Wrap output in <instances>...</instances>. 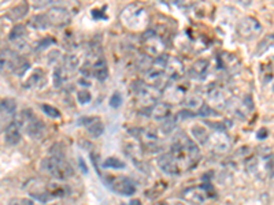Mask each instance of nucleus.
<instances>
[{
	"label": "nucleus",
	"instance_id": "bb28decb",
	"mask_svg": "<svg viewBox=\"0 0 274 205\" xmlns=\"http://www.w3.org/2000/svg\"><path fill=\"white\" fill-rule=\"evenodd\" d=\"M29 25L34 27V29H40L41 30V29H47L49 26V21L47 15H36L30 19Z\"/></svg>",
	"mask_w": 274,
	"mask_h": 205
},
{
	"label": "nucleus",
	"instance_id": "6e6552de",
	"mask_svg": "<svg viewBox=\"0 0 274 205\" xmlns=\"http://www.w3.org/2000/svg\"><path fill=\"white\" fill-rule=\"evenodd\" d=\"M16 111V103L14 99H3L0 101V127L10 125L12 116Z\"/></svg>",
	"mask_w": 274,
	"mask_h": 205
},
{
	"label": "nucleus",
	"instance_id": "f8f14e48",
	"mask_svg": "<svg viewBox=\"0 0 274 205\" xmlns=\"http://www.w3.org/2000/svg\"><path fill=\"white\" fill-rule=\"evenodd\" d=\"M209 142H211V148L217 153H226L231 149V140L225 132H217L214 136H210Z\"/></svg>",
	"mask_w": 274,
	"mask_h": 205
},
{
	"label": "nucleus",
	"instance_id": "6ab92c4d",
	"mask_svg": "<svg viewBox=\"0 0 274 205\" xmlns=\"http://www.w3.org/2000/svg\"><path fill=\"white\" fill-rule=\"evenodd\" d=\"M207 70H209V60L200 59V60L192 64V67L189 70V74H191L192 78L202 79L206 75V73H207Z\"/></svg>",
	"mask_w": 274,
	"mask_h": 205
},
{
	"label": "nucleus",
	"instance_id": "f03ea898",
	"mask_svg": "<svg viewBox=\"0 0 274 205\" xmlns=\"http://www.w3.org/2000/svg\"><path fill=\"white\" fill-rule=\"evenodd\" d=\"M41 170L56 181H66L74 175V169L70 166L69 162H66L65 158L49 156L44 159L41 162Z\"/></svg>",
	"mask_w": 274,
	"mask_h": 205
},
{
	"label": "nucleus",
	"instance_id": "c756f323",
	"mask_svg": "<svg viewBox=\"0 0 274 205\" xmlns=\"http://www.w3.org/2000/svg\"><path fill=\"white\" fill-rule=\"evenodd\" d=\"M26 34V29H25V26H22V25H16L12 30L10 32V40H21L22 37Z\"/></svg>",
	"mask_w": 274,
	"mask_h": 205
},
{
	"label": "nucleus",
	"instance_id": "423d86ee",
	"mask_svg": "<svg viewBox=\"0 0 274 205\" xmlns=\"http://www.w3.org/2000/svg\"><path fill=\"white\" fill-rule=\"evenodd\" d=\"M236 30L239 37H242L243 40H253L262 32V26L254 16H246L237 23Z\"/></svg>",
	"mask_w": 274,
	"mask_h": 205
},
{
	"label": "nucleus",
	"instance_id": "5701e85b",
	"mask_svg": "<svg viewBox=\"0 0 274 205\" xmlns=\"http://www.w3.org/2000/svg\"><path fill=\"white\" fill-rule=\"evenodd\" d=\"M191 133H192V136L195 137V140L198 142H200V144H207V142H209L210 134L203 126L196 125V126H194L191 129Z\"/></svg>",
	"mask_w": 274,
	"mask_h": 205
},
{
	"label": "nucleus",
	"instance_id": "f3484780",
	"mask_svg": "<svg viewBox=\"0 0 274 205\" xmlns=\"http://www.w3.org/2000/svg\"><path fill=\"white\" fill-rule=\"evenodd\" d=\"M82 121H84L82 123L85 125L86 130L89 132L92 137L97 138L104 133V125L100 122L99 118H84Z\"/></svg>",
	"mask_w": 274,
	"mask_h": 205
},
{
	"label": "nucleus",
	"instance_id": "20e7f679",
	"mask_svg": "<svg viewBox=\"0 0 274 205\" xmlns=\"http://www.w3.org/2000/svg\"><path fill=\"white\" fill-rule=\"evenodd\" d=\"M121 18H122L125 26L135 29V30L144 27L145 23H147V12L141 5L137 4H132L129 7H126Z\"/></svg>",
	"mask_w": 274,
	"mask_h": 205
},
{
	"label": "nucleus",
	"instance_id": "b1692460",
	"mask_svg": "<svg viewBox=\"0 0 274 205\" xmlns=\"http://www.w3.org/2000/svg\"><path fill=\"white\" fill-rule=\"evenodd\" d=\"M78 67H80V58L74 53L67 55L65 58V63H63V70H66L67 73H74Z\"/></svg>",
	"mask_w": 274,
	"mask_h": 205
},
{
	"label": "nucleus",
	"instance_id": "ddd939ff",
	"mask_svg": "<svg viewBox=\"0 0 274 205\" xmlns=\"http://www.w3.org/2000/svg\"><path fill=\"white\" fill-rule=\"evenodd\" d=\"M144 42L148 53L155 55V56H162V52H163V49H165V45H163V42L161 41V38L156 36L155 33H147L144 37Z\"/></svg>",
	"mask_w": 274,
	"mask_h": 205
},
{
	"label": "nucleus",
	"instance_id": "a211bd4d",
	"mask_svg": "<svg viewBox=\"0 0 274 205\" xmlns=\"http://www.w3.org/2000/svg\"><path fill=\"white\" fill-rule=\"evenodd\" d=\"M92 75H93L96 79H99V81H104V79H107L108 67L104 59L103 58L97 59L96 62L93 63V66H92Z\"/></svg>",
	"mask_w": 274,
	"mask_h": 205
},
{
	"label": "nucleus",
	"instance_id": "4be33fe9",
	"mask_svg": "<svg viewBox=\"0 0 274 205\" xmlns=\"http://www.w3.org/2000/svg\"><path fill=\"white\" fill-rule=\"evenodd\" d=\"M166 70L167 75H169L170 78H178V77H181V74H183L184 66L181 62L173 59V60H169V62H167Z\"/></svg>",
	"mask_w": 274,
	"mask_h": 205
},
{
	"label": "nucleus",
	"instance_id": "2f4dec72",
	"mask_svg": "<svg viewBox=\"0 0 274 205\" xmlns=\"http://www.w3.org/2000/svg\"><path fill=\"white\" fill-rule=\"evenodd\" d=\"M41 110H43V112L45 114V115H48L49 118H54V119H58V118H60V112L55 107H52V105H48V104H41Z\"/></svg>",
	"mask_w": 274,
	"mask_h": 205
},
{
	"label": "nucleus",
	"instance_id": "412c9836",
	"mask_svg": "<svg viewBox=\"0 0 274 205\" xmlns=\"http://www.w3.org/2000/svg\"><path fill=\"white\" fill-rule=\"evenodd\" d=\"M45 82V77H44V73L41 70H37L27 78V81L25 82V88H29V89H37V88H41Z\"/></svg>",
	"mask_w": 274,
	"mask_h": 205
},
{
	"label": "nucleus",
	"instance_id": "a878e982",
	"mask_svg": "<svg viewBox=\"0 0 274 205\" xmlns=\"http://www.w3.org/2000/svg\"><path fill=\"white\" fill-rule=\"evenodd\" d=\"M27 11H29V5H27L26 3H22V4L16 5L15 8H12V10L10 11L8 16H10L12 21H19L21 18H23V16L26 15Z\"/></svg>",
	"mask_w": 274,
	"mask_h": 205
},
{
	"label": "nucleus",
	"instance_id": "0eeeda50",
	"mask_svg": "<svg viewBox=\"0 0 274 205\" xmlns=\"http://www.w3.org/2000/svg\"><path fill=\"white\" fill-rule=\"evenodd\" d=\"M107 185L113 192L122 196H132L136 193V186L132 179L126 177H111L107 179Z\"/></svg>",
	"mask_w": 274,
	"mask_h": 205
},
{
	"label": "nucleus",
	"instance_id": "c9c22d12",
	"mask_svg": "<svg viewBox=\"0 0 274 205\" xmlns=\"http://www.w3.org/2000/svg\"><path fill=\"white\" fill-rule=\"evenodd\" d=\"M121 104H122V97H121V95H119V93H114V95L111 96L110 105H111L113 108H118V107H121Z\"/></svg>",
	"mask_w": 274,
	"mask_h": 205
},
{
	"label": "nucleus",
	"instance_id": "f257e3e1",
	"mask_svg": "<svg viewBox=\"0 0 274 205\" xmlns=\"http://www.w3.org/2000/svg\"><path fill=\"white\" fill-rule=\"evenodd\" d=\"M170 153L180 166L181 171H185V170L194 167L200 158L199 149L196 147V144L184 134H180L174 140Z\"/></svg>",
	"mask_w": 274,
	"mask_h": 205
},
{
	"label": "nucleus",
	"instance_id": "dca6fc26",
	"mask_svg": "<svg viewBox=\"0 0 274 205\" xmlns=\"http://www.w3.org/2000/svg\"><path fill=\"white\" fill-rule=\"evenodd\" d=\"M136 93L140 97V101L144 104H155L156 99L159 96V90L154 88V86H147V85L141 84L140 89H136Z\"/></svg>",
	"mask_w": 274,
	"mask_h": 205
},
{
	"label": "nucleus",
	"instance_id": "cd10ccee",
	"mask_svg": "<svg viewBox=\"0 0 274 205\" xmlns=\"http://www.w3.org/2000/svg\"><path fill=\"white\" fill-rule=\"evenodd\" d=\"M103 167L104 169H125V163L121 162L119 159L117 158H107L104 162H103Z\"/></svg>",
	"mask_w": 274,
	"mask_h": 205
},
{
	"label": "nucleus",
	"instance_id": "7ed1b4c3",
	"mask_svg": "<svg viewBox=\"0 0 274 205\" xmlns=\"http://www.w3.org/2000/svg\"><path fill=\"white\" fill-rule=\"evenodd\" d=\"M19 125H21V127L23 126V129L26 130L27 136L32 137L33 140H43V137L45 136L44 123L33 114V111L30 108L22 111Z\"/></svg>",
	"mask_w": 274,
	"mask_h": 205
},
{
	"label": "nucleus",
	"instance_id": "393cba45",
	"mask_svg": "<svg viewBox=\"0 0 274 205\" xmlns=\"http://www.w3.org/2000/svg\"><path fill=\"white\" fill-rule=\"evenodd\" d=\"M210 99H211V101H213L217 107L222 108V107H225L228 96H225V92L222 89H215L210 93Z\"/></svg>",
	"mask_w": 274,
	"mask_h": 205
},
{
	"label": "nucleus",
	"instance_id": "7c9ffc66",
	"mask_svg": "<svg viewBox=\"0 0 274 205\" xmlns=\"http://www.w3.org/2000/svg\"><path fill=\"white\" fill-rule=\"evenodd\" d=\"M174 127H176V119L174 118H167L166 121L162 122L161 130L166 136V134H169V133H172L174 130Z\"/></svg>",
	"mask_w": 274,
	"mask_h": 205
},
{
	"label": "nucleus",
	"instance_id": "e433bc0d",
	"mask_svg": "<svg viewBox=\"0 0 274 205\" xmlns=\"http://www.w3.org/2000/svg\"><path fill=\"white\" fill-rule=\"evenodd\" d=\"M8 205H34V203L29 199H12Z\"/></svg>",
	"mask_w": 274,
	"mask_h": 205
},
{
	"label": "nucleus",
	"instance_id": "4c0bfd02",
	"mask_svg": "<svg viewBox=\"0 0 274 205\" xmlns=\"http://www.w3.org/2000/svg\"><path fill=\"white\" fill-rule=\"evenodd\" d=\"M268 136H269V132H268L266 129H261L258 132V134H257V137H258L259 140H265Z\"/></svg>",
	"mask_w": 274,
	"mask_h": 205
},
{
	"label": "nucleus",
	"instance_id": "9b49d317",
	"mask_svg": "<svg viewBox=\"0 0 274 205\" xmlns=\"http://www.w3.org/2000/svg\"><path fill=\"white\" fill-rule=\"evenodd\" d=\"M47 18H48L49 25H55V26H65L70 22L69 11L63 7H51L47 12Z\"/></svg>",
	"mask_w": 274,
	"mask_h": 205
},
{
	"label": "nucleus",
	"instance_id": "72a5a7b5",
	"mask_svg": "<svg viewBox=\"0 0 274 205\" xmlns=\"http://www.w3.org/2000/svg\"><path fill=\"white\" fill-rule=\"evenodd\" d=\"M274 42V36H269L265 38L264 41L261 42V45H259V49H258V53H264L268 48H270L272 45H273Z\"/></svg>",
	"mask_w": 274,
	"mask_h": 205
},
{
	"label": "nucleus",
	"instance_id": "ea45409f",
	"mask_svg": "<svg viewBox=\"0 0 274 205\" xmlns=\"http://www.w3.org/2000/svg\"><path fill=\"white\" fill-rule=\"evenodd\" d=\"M132 205H140V203L139 201H133V203H132Z\"/></svg>",
	"mask_w": 274,
	"mask_h": 205
},
{
	"label": "nucleus",
	"instance_id": "c85d7f7f",
	"mask_svg": "<svg viewBox=\"0 0 274 205\" xmlns=\"http://www.w3.org/2000/svg\"><path fill=\"white\" fill-rule=\"evenodd\" d=\"M184 104L189 107V108H192V110H200L203 107V103H202V99H200L199 96H191V97H188L187 100L184 101Z\"/></svg>",
	"mask_w": 274,
	"mask_h": 205
},
{
	"label": "nucleus",
	"instance_id": "2eb2a0df",
	"mask_svg": "<svg viewBox=\"0 0 274 205\" xmlns=\"http://www.w3.org/2000/svg\"><path fill=\"white\" fill-rule=\"evenodd\" d=\"M21 141V125L19 122H11L8 126L5 127L4 132V142L8 145H16Z\"/></svg>",
	"mask_w": 274,
	"mask_h": 205
},
{
	"label": "nucleus",
	"instance_id": "58836bf2",
	"mask_svg": "<svg viewBox=\"0 0 274 205\" xmlns=\"http://www.w3.org/2000/svg\"><path fill=\"white\" fill-rule=\"evenodd\" d=\"M269 170H270V173H272V175H273V177H274V160H273V162H272V163H270Z\"/></svg>",
	"mask_w": 274,
	"mask_h": 205
},
{
	"label": "nucleus",
	"instance_id": "9d476101",
	"mask_svg": "<svg viewBox=\"0 0 274 205\" xmlns=\"http://www.w3.org/2000/svg\"><path fill=\"white\" fill-rule=\"evenodd\" d=\"M183 199L185 201H188L191 204L194 205H202L207 199H209V195H207V190L205 188H200V186H195V188H188L185 189L181 193Z\"/></svg>",
	"mask_w": 274,
	"mask_h": 205
},
{
	"label": "nucleus",
	"instance_id": "aec40b11",
	"mask_svg": "<svg viewBox=\"0 0 274 205\" xmlns=\"http://www.w3.org/2000/svg\"><path fill=\"white\" fill-rule=\"evenodd\" d=\"M48 190H49V195L52 199H62V197H65L69 193V189H67V186L63 184H60L58 181H51L48 182Z\"/></svg>",
	"mask_w": 274,
	"mask_h": 205
},
{
	"label": "nucleus",
	"instance_id": "39448f33",
	"mask_svg": "<svg viewBox=\"0 0 274 205\" xmlns=\"http://www.w3.org/2000/svg\"><path fill=\"white\" fill-rule=\"evenodd\" d=\"M27 195L30 196L32 199H36L40 203H48V201L54 200L48 190V182H45L43 179L32 178L29 179L25 185Z\"/></svg>",
	"mask_w": 274,
	"mask_h": 205
},
{
	"label": "nucleus",
	"instance_id": "f704fd0d",
	"mask_svg": "<svg viewBox=\"0 0 274 205\" xmlns=\"http://www.w3.org/2000/svg\"><path fill=\"white\" fill-rule=\"evenodd\" d=\"M63 68H55V73H54V84L55 86H60L62 82H63Z\"/></svg>",
	"mask_w": 274,
	"mask_h": 205
},
{
	"label": "nucleus",
	"instance_id": "473e14b6",
	"mask_svg": "<svg viewBox=\"0 0 274 205\" xmlns=\"http://www.w3.org/2000/svg\"><path fill=\"white\" fill-rule=\"evenodd\" d=\"M77 99H78V101H80L81 104H86V103H89V101L92 100L91 92L82 88V89L78 92V95H77Z\"/></svg>",
	"mask_w": 274,
	"mask_h": 205
},
{
	"label": "nucleus",
	"instance_id": "4468645a",
	"mask_svg": "<svg viewBox=\"0 0 274 205\" xmlns=\"http://www.w3.org/2000/svg\"><path fill=\"white\" fill-rule=\"evenodd\" d=\"M172 115V108L167 103H163V101H159V103H155V104L151 107L150 116L155 121L163 122L166 121L167 118H170Z\"/></svg>",
	"mask_w": 274,
	"mask_h": 205
},
{
	"label": "nucleus",
	"instance_id": "1a4fd4ad",
	"mask_svg": "<svg viewBox=\"0 0 274 205\" xmlns=\"http://www.w3.org/2000/svg\"><path fill=\"white\" fill-rule=\"evenodd\" d=\"M158 166L159 169L163 171L167 175H173V177H177L180 174L183 173L180 166L177 164V162L174 160V158L172 156V153H163L158 158Z\"/></svg>",
	"mask_w": 274,
	"mask_h": 205
}]
</instances>
